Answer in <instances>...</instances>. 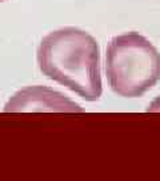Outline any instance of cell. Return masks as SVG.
<instances>
[{"label":"cell","instance_id":"obj_4","mask_svg":"<svg viewBox=\"0 0 160 181\" xmlns=\"http://www.w3.org/2000/svg\"><path fill=\"white\" fill-rule=\"evenodd\" d=\"M148 113H160V97H157L147 109Z\"/></svg>","mask_w":160,"mask_h":181},{"label":"cell","instance_id":"obj_1","mask_svg":"<svg viewBox=\"0 0 160 181\" xmlns=\"http://www.w3.org/2000/svg\"><path fill=\"white\" fill-rule=\"evenodd\" d=\"M37 65L47 78L85 101L101 95L100 50L92 35L76 27L49 32L37 47Z\"/></svg>","mask_w":160,"mask_h":181},{"label":"cell","instance_id":"obj_5","mask_svg":"<svg viewBox=\"0 0 160 181\" xmlns=\"http://www.w3.org/2000/svg\"><path fill=\"white\" fill-rule=\"evenodd\" d=\"M3 1H5V0H0V3H3Z\"/></svg>","mask_w":160,"mask_h":181},{"label":"cell","instance_id":"obj_3","mask_svg":"<svg viewBox=\"0 0 160 181\" xmlns=\"http://www.w3.org/2000/svg\"><path fill=\"white\" fill-rule=\"evenodd\" d=\"M7 113H32V111H49V113H81L83 109L77 103L44 86H29L17 91L5 103Z\"/></svg>","mask_w":160,"mask_h":181},{"label":"cell","instance_id":"obj_2","mask_svg":"<svg viewBox=\"0 0 160 181\" xmlns=\"http://www.w3.org/2000/svg\"><path fill=\"white\" fill-rule=\"evenodd\" d=\"M105 74L113 93L120 97L143 95L160 79V54L137 32L111 39L105 52Z\"/></svg>","mask_w":160,"mask_h":181}]
</instances>
